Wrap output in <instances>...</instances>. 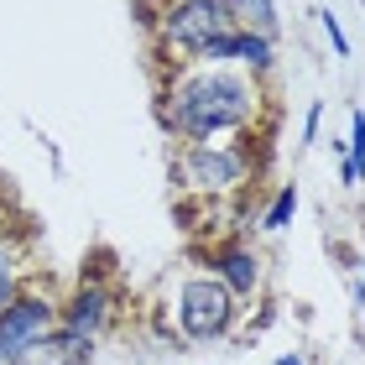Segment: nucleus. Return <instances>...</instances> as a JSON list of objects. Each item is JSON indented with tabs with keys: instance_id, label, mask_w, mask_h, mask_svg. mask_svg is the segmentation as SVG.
<instances>
[{
	"instance_id": "f257e3e1",
	"label": "nucleus",
	"mask_w": 365,
	"mask_h": 365,
	"mask_svg": "<svg viewBox=\"0 0 365 365\" xmlns=\"http://www.w3.org/2000/svg\"><path fill=\"white\" fill-rule=\"evenodd\" d=\"M256 105H261V94L245 73H230L225 63H198L193 73L173 78L162 120H168V130L182 136V141H214V136H225V130L251 125Z\"/></svg>"
},
{
	"instance_id": "f03ea898",
	"label": "nucleus",
	"mask_w": 365,
	"mask_h": 365,
	"mask_svg": "<svg viewBox=\"0 0 365 365\" xmlns=\"http://www.w3.org/2000/svg\"><path fill=\"white\" fill-rule=\"evenodd\" d=\"M235 11H230V0H168L157 16V37L162 47L178 58V63H198V53L225 37V31H235Z\"/></svg>"
},
{
	"instance_id": "7ed1b4c3",
	"label": "nucleus",
	"mask_w": 365,
	"mask_h": 365,
	"mask_svg": "<svg viewBox=\"0 0 365 365\" xmlns=\"http://www.w3.org/2000/svg\"><path fill=\"white\" fill-rule=\"evenodd\" d=\"M235 319H240L235 292H230L220 277H188L178 287V329L188 339H198V344L220 339V334L235 329Z\"/></svg>"
},
{
	"instance_id": "20e7f679",
	"label": "nucleus",
	"mask_w": 365,
	"mask_h": 365,
	"mask_svg": "<svg viewBox=\"0 0 365 365\" xmlns=\"http://www.w3.org/2000/svg\"><path fill=\"white\" fill-rule=\"evenodd\" d=\"M63 324V303L42 292H21L16 303L0 313V365H16L37 339H47Z\"/></svg>"
},
{
	"instance_id": "39448f33",
	"label": "nucleus",
	"mask_w": 365,
	"mask_h": 365,
	"mask_svg": "<svg viewBox=\"0 0 365 365\" xmlns=\"http://www.w3.org/2000/svg\"><path fill=\"white\" fill-rule=\"evenodd\" d=\"M245 173H251V157L225 141H188V152L178 157V178L198 193H225L245 182Z\"/></svg>"
},
{
	"instance_id": "423d86ee",
	"label": "nucleus",
	"mask_w": 365,
	"mask_h": 365,
	"mask_svg": "<svg viewBox=\"0 0 365 365\" xmlns=\"http://www.w3.org/2000/svg\"><path fill=\"white\" fill-rule=\"evenodd\" d=\"M198 63H245V68H256V73H267L272 68V37H261V31H225V37H214L204 53H198Z\"/></svg>"
},
{
	"instance_id": "0eeeda50",
	"label": "nucleus",
	"mask_w": 365,
	"mask_h": 365,
	"mask_svg": "<svg viewBox=\"0 0 365 365\" xmlns=\"http://www.w3.org/2000/svg\"><path fill=\"white\" fill-rule=\"evenodd\" d=\"M115 319V308H110V292L99 287V282H84L68 303H63V329H73V334H84V339H99L110 329Z\"/></svg>"
},
{
	"instance_id": "6e6552de",
	"label": "nucleus",
	"mask_w": 365,
	"mask_h": 365,
	"mask_svg": "<svg viewBox=\"0 0 365 365\" xmlns=\"http://www.w3.org/2000/svg\"><path fill=\"white\" fill-rule=\"evenodd\" d=\"M89 360H94V339H84V334H73V329L58 324L53 334L37 339L16 365H89Z\"/></svg>"
},
{
	"instance_id": "1a4fd4ad",
	"label": "nucleus",
	"mask_w": 365,
	"mask_h": 365,
	"mask_svg": "<svg viewBox=\"0 0 365 365\" xmlns=\"http://www.w3.org/2000/svg\"><path fill=\"white\" fill-rule=\"evenodd\" d=\"M214 277L235 297H251L261 287V261L245 251V245H225V251H214Z\"/></svg>"
},
{
	"instance_id": "9d476101",
	"label": "nucleus",
	"mask_w": 365,
	"mask_h": 365,
	"mask_svg": "<svg viewBox=\"0 0 365 365\" xmlns=\"http://www.w3.org/2000/svg\"><path fill=\"white\" fill-rule=\"evenodd\" d=\"M230 11H235V21H240L245 31L277 37V6H272V0H230Z\"/></svg>"
},
{
	"instance_id": "9b49d317",
	"label": "nucleus",
	"mask_w": 365,
	"mask_h": 365,
	"mask_svg": "<svg viewBox=\"0 0 365 365\" xmlns=\"http://www.w3.org/2000/svg\"><path fill=\"white\" fill-rule=\"evenodd\" d=\"M16 272H21V267H16V251L0 240V313H6L16 297H21V277H16Z\"/></svg>"
},
{
	"instance_id": "f8f14e48",
	"label": "nucleus",
	"mask_w": 365,
	"mask_h": 365,
	"mask_svg": "<svg viewBox=\"0 0 365 365\" xmlns=\"http://www.w3.org/2000/svg\"><path fill=\"white\" fill-rule=\"evenodd\" d=\"M292 214H297V188H292V182H282V193L272 198V209L261 214V230H287Z\"/></svg>"
},
{
	"instance_id": "ddd939ff",
	"label": "nucleus",
	"mask_w": 365,
	"mask_h": 365,
	"mask_svg": "<svg viewBox=\"0 0 365 365\" xmlns=\"http://www.w3.org/2000/svg\"><path fill=\"white\" fill-rule=\"evenodd\" d=\"M319 21H324V31H329V42H334V53H339V58H350V37L339 31V21H334L329 11H319Z\"/></svg>"
},
{
	"instance_id": "4468645a",
	"label": "nucleus",
	"mask_w": 365,
	"mask_h": 365,
	"mask_svg": "<svg viewBox=\"0 0 365 365\" xmlns=\"http://www.w3.org/2000/svg\"><path fill=\"white\" fill-rule=\"evenodd\" d=\"M313 136H319V105H313V110H308V120H303V146H308Z\"/></svg>"
},
{
	"instance_id": "2eb2a0df",
	"label": "nucleus",
	"mask_w": 365,
	"mask_h": 365,
	"mask_svg": "<svg viewBox=\"0 0 365 365\" xmlns=\"http://www.w3.org/2000/svg\"><path fill=\"white\" fill-rule=\"evenodd\" d=\"M277 365H303V360H297V355H282V360H277Z\"/></svg>"
}]
</instances>
